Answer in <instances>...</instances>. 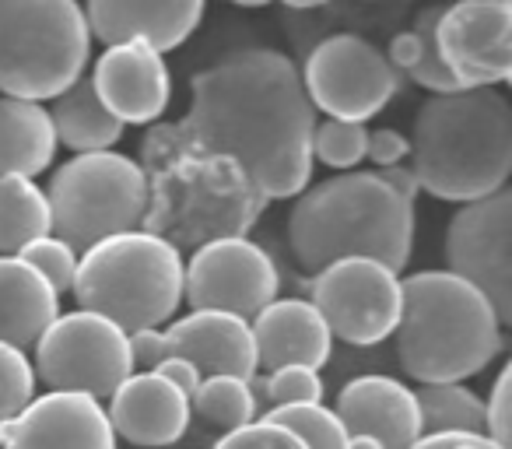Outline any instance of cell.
Wrapping results in <instances>:
<instances>
[{
	"mask_svg": "<svg viewBox=\"0 0 512 449\" xmlns=\"http://www.w3.org/2000/svg\"><path fill=\"white\" fill-rule=\"evenodd\" d=\"M179 137L200 155L228 158L264 200L299 197L313 179L316 109L288 53L249 46L190 81Z\"/></svg>",
	"mask_w": 512,
	"mask_h": 449,
	"instance_id": "6da1fadb",
	"label": "cell"
},
{
	"mask_svg": "<svg viewBox=\"0 0 512 449\" xmlns=\"http://www.w3.org/2000/svg\"><path fill=\"white\" fill-rule=\"evenodd\" d=\"M288 250L309 274L351 257L400 274L414 250V200L393 193L379 172L330 176L295 197Z\"/></svg>",
	"mask_w": 512,
	"mask_h": 449,
	"instance_id": "7a4b0ae2",
	"label": "cell"
},
{
	"mask_svg": "<svg viewBox=\"0 0 512 449\" xmlns=\"http://www.w3.org/2000/svg\"><path fill=\"white\" fill-rule=\"evenodd\" d=\"M411 176L449 204L505 190L512 172V106L498 88L432 95L414 116Z\"/></svg>",
	"mask_w": 512,
	"mask_h": 449,
	"instance_id": "3957f363",
	"label": "cell"
},
{
	"mask_svg": "<svg viewBox=\"0 0 512 449\" xmlns=\"http://www.w3.org/2000/svg\"><path fill=\"white\" fill-rule=\"evenodd\" d=\"M144 179H148L151 236L169 246H204L214 239H246L267 200L253 190L242 169L228 158L200 155L162 127L144 137Z\"/></svg>",
	"mask_w": 512,
	"mask_h": 449,
	"instance_id": "277c9868",
	"label": "cell"
},
{
	"mask_svg": "<svg viewBox=\"0 0 512 449\" xmlns=\"http://www.w3.org/2000/svg\"><path fill=\"white\" fill-rule=\"evenodd\" d=\"M404 309L393 330L400 369L421 386L463 383L502 351L491 302L449 271H418L400 281Z\"/></svg>",
	"mask_w": 512,
	"mask_h": 449,
	"instance_id": "5b68a950",
	"label": "cell"
},
{
	"mask_svg": "<svg viewBox=\"0 0 512 449\" xmlns=\"http://www.w3.org/2000/svg\"><path fill=\"white\" fill-rule=\"evenodd\" d=\"M183 267L176 246L137 229L81 253L71 292L81 313L102 316L130 337L172 323L183 302Z\"/></svg>",
	"mask_w": 512,
	"mask_h": 449,
	"instance_id": "8992f818",
	"label": "cell"
},
{
	"mask_svg": "<svg viewBox=\"0 0 512 449\" xmlns=\"http://www.w3.org/2000/svg\"><path fill=\"white\" fill-rule=\"evenodd\" d=\"M92 32L74 0H0V92L4 99H60L85 74Z\"/></svg>",
	"mask_w": 512,
	"mask_h": 449,
	"instance_id": "52a82bcc",
	"label": "cell"
},
{
	"mask_svg": "<svg viewBox=\"0 0 512 449\" xmlns=\"http://www.w3.org/2000/svg\"><path fill=\"white\" fill-rule=\"evenodd\" d=\"M43 193L50 204V236L78 257L113 236L137 232L148 218L144 169L116 151L74 155L53 172Z\"/></svg>",
	"mask_w": 512,
	"mask_h": 449,
	"instance_id": "ba28073f",
	"label": "cell"
},
{
	"mask_svg": "<svg viewBox=\"0 0 512 449\" xmlns=\"http://www.w3.org/2000/svg\"><path fill=\"white\" fill-rule=\"evenodd\" d=\"M299 78L309 106L341 123H369L400 88V74L383 50L355 32H334L316 43Z\"/></svg>",
	"mask_w": 512,
	"mask_h": 449,
	"instance_id": "9c48e42d",
	"label": "cell"
},
{
	"mask_svg": "<svg viewBox=\"0 0 512 449\" xmlns=\"http://www.w3.org/2000/svg\"><path fill=\"white\" fill-rule=\"evenodd\" d=\"M36 379L46 390L88 393L109 400L123 379L134 376L130 344L116 323L95 313H64L36 341Z\"/></svg>",
	"mask_w": 512,
	"mask_h": 449,
	"instance_id": "30bf717a",
	"label": "cell"
},
{
	"mask_svg": "<svg viewBox=\"0 0 512 449\" xmlns=\"http://www.w3.org/2000/svg\"><path fill=\"white\" fill-rule=\"evenodd\" d=\"M313 309L327 323L330 337L344 344H379L393 337L404 309L400 274L376 260H337L313 281Z\"/></svg>",
	"mask_w": 512,
	"mask_h": 449,
	"instance_id": "8fae6325",
	"label": "cell"
},
{
	"mask_svg": "<svg viewBox=\"0 0 512 449\" xmlns=\"http://www.w3.org/2000/svg\"><path fill=\"white\" fill-rule=\"evenodd\" d=\"M278 267L249 239H214L193 250L183 267V299L193 313H228L253 323L278 299Z\"/></svg>",
	"mask_w": 512,
	"mask_h": 449,
	"instance_id": "7c38bea8",
	"label": "cell"
},
{
	"mask_svg": "<svg viewBox=\"0 0 512 449\" xmlns=\"http://www.w3.org/2000/svg\"><path fill=\"white\" fill-rule=\"evenodd\" d=\"M446 271L491 302L498 323H512V193L509 186L460 204L446 229Z\"/></svg>",
	"mask_w": 512,
	"mask_h": 449,
	"instance_id": "4fadbf2b",
	"label": "cell"
},
{
	"mask_svg": "<svg viewBox=\"0 0 512 449\" xmlns=\"http://www.w3.org/2000/svg\"><path fill=\"white\" fill-rule=\"evenodd\" d=\"M442 64L460 88H491L512 78V4L460 0L442 8L435 25Z\"/></svg>",
	"mask_w": 512,
	"mask_h": 449,
	"instance_id": "5bb4252c",
	"label": "cell"
},
{
	"mask_svg": "<svg viewBox=\"0 0 512 449\" xmlns=\"http://www.w3.org/2000/svg\"><path fill=\"white\" fill-rule=\"evenodd\" d=\"M0 449H116V435L99 400L50 390L0 425Z\"/></svg>",
	"mask_w": 512,
	"mask_h": 449,
	"instance_id": "9a60e30c",
	"label": "cell"
},
{
	"mask_svg": "<svg viewBox=\"0 0 512 449\" xmlns=\"http://www.w3.org/2000/svg\"><path fill=\"white\" fill-rule=\"evenodd\" d=\"M88 32L109 46H144L169 53L204 22L200 0H92L85 8Z\"/></svg>",
	"mask_w": 512,
	"mask_h": 449,
	"instance_id": "2e32d148",
	"label": "cell"
},
{
	"mask_svg": "<svg viewBox=\"0 0 512 449\" xmlns=\"http://www.w3.org/2000/svg\"><path fill=\"white\" fill-rule=\"evenodd\" d=\"M92 85L109 116H116L123 127L162 120L172 99L169 67L144 46H109L95 60Z\"/></svg>",
	"mask_w": 512,
	"mask_h": 449,
	"instance_id": "e0dca14e",
	"label": "cell"
},
{
	"mask_svg": "<svg viewBox=\"0 0 512 449\" xmlns=\"http://www.w3.org/2000/svg\"><path fill=\"white\" fill-rule=\"evenodd\" d=\"M334 414L348 439L379 442V449H407L421 439V418L414 390L393 376H358L341 386Z\"/></svg>",
	"mask_w": 512,
	"mask_h": 449,
	"instance_id": "ac0fdd59",
	"label": "cell"
},
{
	"mask_svg": "<svg viewBox=\"0 0 512 449\" xmlns=\"http://www.w3.org/2000/svg\"><path fill=\"white\" fill-rule=\"evenodd\" d=\"M165 358H183L204 379L232 376L253 383L256 351L246 320L228 313H190L162 330Z\"/></svg>",
	"mask_w": 512,
	"mask_h": 449,
	"instance_id": "d6986e66",
	"label": "cell"
},
{
	"mask_svg": "<svg viewBox=\"0 0 512 449\" xmlns=\"http://www.w3.org/2000/svg\"><path fill=\"white\" fill-rule=\"evenodd\" d=\"M106 418L113 425V435L127 439L130 446L162 449L186 435L190 397L165 383L158 372H134L109 397Z\"/></svg>",
	"mask_w": 512,
	"mask_h": 449,
	"instance_id": "ffe728a7",
	"label": "cell"
},
{
	"mask_svg": "<svg viewBox=\"0 0 512 449\" xmlns=\"http://www.w3.org/2000/svg\"><path fill=\"white\" fill-rule=\"evenodd\" d=\"M249 334H253L256 369L267 372L288 369V365L320 372V365H327L334 351L327 323L306 299H274L271 306L256 313Z\"/></svg>",
	"mask_w": 512,
	"mask_h": 449,
	"instance_id": "44dd1931",
	"label": "cell"
},
{
	"mask_svg": "<svg viewBox=\"0 0 512 449\" xmlns=\"http://www.w3.org/2000/svg\"><path fill=\"white\" fill-rule=\"evenodd\" d=\"M60 316V295L22 257H0V344L36 348Z\"/></svg>",
	"mask_w": 512,
	"mask_h": 449,
	"instance_id": "7402d4cb",
	"label": "cell"
},
{
	"mask_svg": "<svg viewBox=\"0 0 512 449\" xmlns=\"http://www.w3.org/2000/svg\"><path fill=\"white\" fill-rule=\"evenodd\" d=\"M57 155L50 113L36 102L0 99V176L36 179Z\"/></svg>",
	"mask_w": 512,
	"mask_h": 449,
	"instance_id": "603a6c76",
	"label": "cell"
},
{
	"mask_svg": "<svg viewBox=\"0 0 512 449\" xmlns=\"http://www.w3.org/2000/svg\"><path fill=\"white\" fill-rule=\"evenodd\" d=\"M50 123L57 144L78 151V155H92V151H113V144L123 137V123L109 116V109L95 95L92 78H81L74 88H67L60 99H53Z\"/></svg>",
	"mask_w": 512,
	"mask_h": 449,
	"instance_id": "cb8c5ba5",
	"label": "cell"
},
{
	"mask_svg": "<svg viewBox=\"0 0 512 449\" xmlns=\"http://www.w3.org/2000/svg\"><path fill=\"white\" fill-rule=\"evenodd\" d=\"M50 236V204L36 179L0 176V257H18L25 246Z\"/></svg>",
	"mask_w": 512,
	"mask_h": 449,
	"instance_id": "d4e9b609",
	"label": "cell"
},
{
	"mask_svg": "<svg viewBox=\"0 0 512 449\" xmlns=\"http://www.w3.org/2000/svg\"><path fill=\"white\" fill-rule=\"evenodd\" d=\"M421 435H484V400L463 383H435L414 390Z\"/></svg>",
	"mask_w": 512,
	"mask_h": 449,
	"instance_id": "484cf974",
	"label": "cell"
},
{
	"mask_svg": "<svg viewBox=\"0 0 512 449\" xmlns=\"http://www.w3.org/2000/svg\"><path fill=\"white\" fill-rule=\"evenodd\" d=\"M190 411H197L207 425L235 432V428L256 421V393L242 379L211 376V379H200L197 393L190 397Z\"/></svg>",
	"mask_w": 512,
	"mask_h": 449,
	"instance_id": "4316f807",
	"label": "cell"
},
{
	"mask_svg": "<svg viewBox=\"0 0 512 449\" xmlns=\"http://www.w3.org/2000/svg\"><path fill=\"white\" fill-rule=\"evenodd\" d=\"M264 421L288 428L299 435L306 449H348V432L341 418L323 404H292V407H271Z\"/></svg>",
	"mask_w": 512,
	"mask_h": 449,
	"instance_id": "83f0119b",
	"label": "cell"
},
{
	"mask_svg": "<svg viewBox=\"0 0 512 449\" xmlns=\"http://www.w3.org/2000/svg\"><path fill=\"white\" fill-rule=\"evenodd\" d=\"M365 144H369L365 123L323 120L313 134V158H320L327 169L355 172V165L365 162Z\"/></svg>",
	"mask_w": 512,
	"mask_h": 449,
	"instance_id": "f1b7e54d",
	"label": "cell"
},
{
	"mask_svg": "<svg viewBox=\"0 0 512 449\" xmlns=\"http://www.w3.org/2000/svg\"><path fill=\"white\" fill-rule=\"evenodd\" d=\"M439 15H442V8H425V11H418V18H414V32L421 36L425 53H421L418 67H414L407 78L432 95H453V92H463V88L456 85V78L449 74V67L442 64L439 46H435V25H439Z\"/></svg>",
	"mask_w": 512,
	"mask_h": 449,
	"instance_id": "f546056e",
	"label": "cell"
},
{
	"mask_svg": "<svg viewBox=\"0 0 512 449\" xmlns=\"http://www.w3.org/2000/svg\"><path fill=\"white\" fill-rule=\"evenodd\" d=\"M36 397V372L25 351L0 344V425L22 414Z\"/></svg>",
	"mask_w": 512,
	"mask_h": 449,
	"instance_id": "4dcf8cb0",
	"label": "cell"
},
{
	"mask_svg": "<svg viewBox=\"0 0 512 449\" xmlns=\"http://www.w3.org/2000/svg\"><path fill=\"white\" fill-rule=\"evenodd\" d=\"M18 257H22L29 267H36V271L46 278V285H50L57 295L71 292L74 274H78V253H74L67 243L46 236V239H36L32 246H25Z\"/></svg>",
	"mask_w": 512,
	"mask_h": 449,
	"instance_id": "1f68e13d",
	"label": "cell"
},
{
	"mask_svg": "<svg viewBox=\"0 0 512 449\" xmlns=\"http://www.w3.org/2000/svg\"><path fill=\"white\" fill-rule=\"evenodd\" d=\"M274 407H292V404H323V379L320 372L302 369V365H288L264 379V393Z\"/></svg>",
	"mask_w": 512,
	"mask_h": 449,
	"instance_id": "d6a6232c",
	"label": "cell"
},
{
	"mask_svg": "<svg viewBox=\"0 0 512 449\" xmlns=\"http://www.w3.org/2000/svg\"><path fill=\"white\" fill-rule=\"evenodd\" d=\"M214 449H306L299 435H292L288 428L271 425V421H249V425L235 428V432H225Z\"/></svg>",
	"mask_w": 512,
	"mask_h": 449,
	"instance_id": "836d02e7",
	"label": "cell"
},
{
	"mask_svg": "<svg viewBox=\"0 0 512 449\" xmlns=\"http://www.w3.org/2000/svg\"><path fill=\"white\" fill-rule=\"evenodd\" d=\"M509 400H512V369L505 365L498 372L495 386H491V397L484 404V435H488L495 446L509 449V435H512V411H509Z\"/></svg>",
	"mask_w": 512,
	"mask_h": 449,
	"instance_id": "e575fe53",
	"label": "cell"
},
{
	"mask_svg": "<svg viewBox=\"0 0 512 449\" xmlns=\"http://www.w3.org/2000/svg\"><path fill=\"white\" fill-rule=\"evenodd\" d=\"M411 155V141H407L400 130H372L369 144H365V158L379 165V169H393V165H404V158Z\"/></svg>",
	"mask_w": 512,
	"mask_h": 449,
	"instance_id": "d590c367",
	"label": "cell"
},
{
	"mask_svg": "<svg viewBox=\"0 0 512 449\" xmlns=\"http://www.w3.org/2000/svg\"><path fill=\"white\" fill-rule=\"evenodd\" d=\"M130 344V365L134 372H155L158 362H165V344H162V330H137L127 337Z\"/></svg>",
	"mask_w": 512,
	"mask_h": 449,
	"instance_id": "8d00e7d4",
	"label": "cell"
},
{
	"mask_svg": "<svg viewBox=\"0 0 512 449\" xmlns=\"http://www.w3.org/2000/svg\"><path fill=\"white\" fill-rule=\"evenodd\" d=\"M421 53H425V46H421V36L414 29H407V32H397V36L390 39V50H386L383 57L390 60L393 71L404 78V74H411L414 67H418Z\"/></svg>",
	"mask_w": 512,
	"mask_h": 449,
	"instance_id": "74e56055",
	"label": "cell"
},
{
	"mask_svg": "<svg viewBox=\"0 0 512 449\" xmlns=\"http://www.w3.org/2000/svg\"><path fill=\"white\" fill-rule=\"evenodd\" d=\"M155 372L165 379V383L176 386L183 397H193V393H197V386H200V379H204L190 362H183V358H165V362H158Z\"/></svg>",
	"mask_w": 512,
	"mask_h": 449,
	"instance_id": "f35d334b",
	"label": "cell"
},
{
	"mask_svg": "<svg viewBox=\"0 0 512 449\" xmlns=\"http://www.w3.org/2000/svg\"><path fill=\"white\" fill-rule=\"evenodd\" d=\"M407 449H502L488 439V435H456V432H446V435H421L414 446Z\"/></svg>",
	"mask_w": 512,
	"mask_h": 449,
	"instance_id": "ab89813d",
	"label": "cell"
},
{
	"mask_svg": "<svg viewBox=\"0 0 512 449\" xmlns=\"http://www.w3.org/2000/svg\"><path fill=\"white\" fill-rule=\"evenodd\" d=\"M379 176H383V183L390 186L393 193H400V197L414 200L418 197V183H414L411 169L407 165H393V169H379Z\"/></svg>",
	"mask_w": 512,
	"mask_h": 449,
	"instance_id": "60d3db41",
	"label": "cell"
},
{
	"mask_svg": "<svg viewBox=\"0 0 512 449\" xmlns=\"http://www.w3.org/2000/svg\"><path fill=\"white\" fill-rule=\"evenodd\" d=\"M348 449H379V442H372V439H362V435H355V439H348Z\"/></svg>",
	"mask_w": 512,
	"mask_h": 449,
	"instance_id": "b9f144b4",
	"label": "cell"
}]
</instances>
